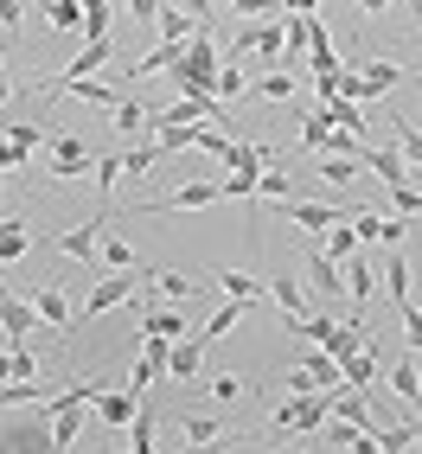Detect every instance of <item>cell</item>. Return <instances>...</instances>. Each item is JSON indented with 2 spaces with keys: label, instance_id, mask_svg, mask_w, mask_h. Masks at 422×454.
<instances>
[{
  "label": "cell",
  "instance_id": "28",
  "mask_svg": "<svg viewBox=\"0 0 422 454\" xmlns=\"http://www.w3.org/2000/svg\"><path fill=\"white\" fill-rule=\"evenodd\" d=\"M179 435H186L192 448H211V442L224 435V422L218 416H186V422H179Z\"/></svg>",
  "mask_w": 422,
  "mask_h": 454
},
{
  "label": "cell",
  "instance_id": "49",
  "mask_svg": "<svg viewBox=\"0 0 422 454\" xmlns=\"http://www.w3.org/2000/svg\"><path fill=\"white\" fill-rule=\"evenodd\" d=\"M179 7H186V13H192L199 26H211V0H179Z\"/></svg>",
  "mask_w": 422,
  "mask_h": 454
},
{
  "label": "cell",
  "instance_id": "46",
  "mask_svg": "<svg viewBox=\"0 0 422 454\" xmlns=\"http://www.w3.org/2000/svg\"><path fill=\"white\" fill-rule=\"evenodd\" d=\"M20 13H26L20 0H0V33H13V26H20Z\"/></svg>",
  "mask_w": 422,
  "mask_h": 454
},
{
  "label": "cell",
  "instance_id": "22",
  "mask_svg": "<svg viewBox=\"0 0 422 454\" xmlns=\"http://www.w3.org/2000/svg\"><path fill=\"white\" fill-rule=\"evenodd\" d=\"M192 33H205V26L186 13V7H173V0H167V7H160V39H173V45H186Z\"/></svg>",
  "mask_w": 422,
  "mask_h": 454
},
{
  "label": "cell",
  "instance_id": "32",
  "mask_svg": "<svg viewBox=\"0 0 422 454\" xmlns=\"http://www.w3.org/2000/svg\"><path fill=\"white\" fill-rule=\"evenodd\" d=\"M244 90H250V77H244V65H237V58H231V65L218 71V103H237V97H244Z\"/></svg>",
  "mask_w": 422,
  "mask_h": 454
},
{
  "label": "cell",
  "instance_id": "48",
  "mask_svg": "<svg viewBox=\"0 0 422 454\" xmlns=\"http://www.w3.org/2000/svg\"><path fill=\"white\" fill-rule=\"evenodd\" d=\"M231 7L244 13V20H256V13H269V7H276V0H231Z\"/></svg>",
  "mask_w": 422,
  "mask_h": 454
},
{
  "label": "cell",
  "instance_id": "4",
  "mask_svg": "<svg viewBox=\"0 0 422 454\" xmlns=\"http://www.w3.org/2000/svg\"><path fill=\"white\" fill-rule=\"evenodd\" d=\"M231 58H262V65H276V58H282V26H276V20H262V26L250 20L244 33H237Z\"/></svg>",
  "mask_w": 422,
  "mask_h": 454
},
{
  "label": "cell",
  "instance_id": "38",
  "mask_svg": "<svg viewBox=\"0 0 422 454\" xmlns=\"http://www.w3.org/2000/svg\"><path fill=\"white\" fill-rule=\"evenodd\" d=\"M90 173H97V186H103V199H109L115 179H122V154H97V167H90Z\"/></svg>",
  "mask_w": 422,
  "mask_h": 454
},
{
  "label": "cell",
  "instance_id": "29",
  "mask_svg": "<svg viewBox=\"0 0 422 454\" xmlns=\"http://www.w3.org/2000/svg\"><path fill=\"white\" fill-rule=\"evenodd\" d=\"M154 160H167V154H160V141H135V147H122V173H135V179L154 167Z\"/></svg>",
  "mask_w": 422,
  "mask_h": 454
},
{
  "label": "cell",
  "instance_id": "30",
  "mask_svg": "<svg viewBox=\"0 0 422 454\" xmlns=\"http://www.w3.org/2000/svg\"><path fill=\"white\" fill-rule=\"evenodd\" d=\"M109 115H115V129H122V135H141L147 129V103H135V97H122Z\"/></svg>",
  "mask_w": 422,
  "mask_h": 454
},
{
  "label": "cell",
  "instance_id": "23",
  "mask_svg": "<svg viewBox=\"0 0 422 454\" xmlns=\"http://www.w3.org/2000/svg\"><path fill=\"white\" fill-rule=\"evenodd\" d=\"M269 301H276L288 320H294V314H308V288H301L294 276H276V282H269Z\"/></svg>",
  "mask_w": 422,
  "mask_h": 454
},
{
  "label": "cell",
  "instance_id": "13",
  "mask_svg": "<svg viewBox=\"0 0 422 454\" xmlns=\"http://www.w3.org/2000/svg\"><path fill=\"white\" fill-rule=\"evenodd\" d=\"M244 308H250V301H231V294H224L218 308L205 314V326H199V340H205V346H211V340H224V333H231L237 320H244Z\"/></svg>",
  "mask_w": 422,
  "mask_h": 454
},
{
  "label": "cell",
  "instance_id": "43",
  "mask_svg": "<svg viewBox=\"0 0 422 454\" xmlns=\"http://www.w3.org/2000/svg\"><path fill=\"white\" fill-rule=\"evenodd\" d=\"M211 397H218V403H237V397H244V384H237L231 372H218V378H211Z\"/></svg>",
  "mask_w": 422,
  "mask_h": 454
},
{
  "label": "cell",
  "instance_id": "34",
  "mask_svg": "<svg viewBox=\"0 0 422 454\" xmlns=\"http://www.w3.org/2000/svg\"><path fill=\"white\" fill-rule=\"evenodd\" d=\"M256 199H294V186H288V173H276V167H262V173H256Z\"/></svg>",
  "mask_w": 422,
  "mask_h": 454
},
{
  "label": "cell",
  "instance_id": "16",
  "mask_svg": "<svg viewBox=\"0 0 422 454\" xmlns=\"http://www.w3.org/2000/svg\"><path fill=\"white\" fill-rule=\"evenodd\" d=\"M211 282H218V294H231V301H250V308H256V301L269 294V288H262L256 276H244V269H218Z\"/></svg>",
  "mask_w": 422,
  "mask_h": 454
},
{
  "label": "cell",
  "instance_id": "11",
  "mask_svg": "<svg viewBox=\"0 0 422 454\" xmlns=\"http://www.w3.org/2000/svg\"><path fill=\"white\" fill-rule=\"evenodd\" d=\"M358 167H365V173H378L384 186H403V173H410V160L397 154V147H365V154H358Z\"/></svg>",
  "mask_w": 422,
  "mask_h": 454
},
{
  "label": "cell",
  "instance_id": "27",
  "mask_svg": "<svg viewBox=\"0 0 422 454\" xmlns=\"http://www.w3.org/2000/svg\"><path fill=\"white\" fill-rule=\"evenodd\" d=\"M384 282H390V301L403 308V301H410V262L397 256V244H390V256H384Z\"/></svg>",
  "mask_w": 422,
  "mask_h": 454
},
{
  "label": "cell",
  "instance_id": "52",
  "mask_svg": "<svg viewBox=\"0 0 422 454\" xmlns=\"http://www.w3.org/2000/svg\"><path fill=\"white\" fill-rule=\"evenodd\" d=\"M0 71H7V45H0Z\"/></svg>",
  "mask_w": 422,
  "mask_h": 454
},
{
  "label": "cell",
  "instance_id": "40",
  "mask_svg": "<svg viewBox=\"0 0 422 454\" xmlns=\"http://www.w3.org/2000/svg\"><path fill=\"white\" fill-rule=\"evenodd\" d=\"M129 442H135L141 454H154V422H147L141 410H135V422H129Z\"/></svg>",
  "mask_w": 422,
  "mask_h": 454
},
{
  "label": "cell",
  "instance_id": "33",
  "mask_svg": "<svg viewBox=\"0 0 422 454\" xmlns=\"http://www.w3.org/2000/svg\"><path fill=\"white\" fill-rule=\"evenodd\" d=\"M320 250H326V256H340V262H346V256L358 250V231H352V224H333V231H326V237H320Z\"/></svg>",
  "mask_w": 422,
  "mask_h": 454
},
{
  "label": "cell",
  "instance_id": "1",
  "mask_svg": "<svg viewBox=\"0 0 422 454\" xmlns=\"http://www.w3.org/2000/svg\"><path fill=\"white\" fill-rule=\"evenodd\" d=\"M326 422V390H288V403L276 410V429H320Z\"/></svg>",
  "mask_w": 422,
  "mask_h": 454
},
{
  "label": "cell",
  "instance_id": "26",
  "mask_svg": "<svg viewBox=\"0 0 422 454\" xmlns=\"http://www.w3.org/2000/svg\"><path fill=\"white\" fill-rule=\"evenodd\" d=\"M390 129H397V154L422 173V129H416V122H403V115H390Z\"/></svg>",
  "mask_w": 422,
  "mask_h": 454
},
{
  "label": "cell",
  "instance_id": "20",
  "mask_svg": "<svg viewBox=\"0 0 422 454\" xmlns=\"http://www.w3.org/2000/svg\"><path fill=\"white\" fill-rule=\"evenodd\" d=\"M371 372H378V346H371V340L340 358V378H346V384H365V390H371Z\"/></svg>",
  "mask_w": 422,
  "mask_h": 454
},
{
  "label": "cell",
  "instance_id": "18",
  "mask_svg": "<svg viewBox=\"0 0 422 454\" xmlns=\"http://www.w3.org/2000/svg\"><path fill=\"white\" fill-rule=\"evenodd\" d=\"M141 340H186V320L173 308H147L141 314Z\"/></svg>",
  "mask_w": 422,
  "mask_h": 454
},
{
  "label": "cell",
  "instance_id": "19",
  "mask_svg": "<svg viewBox=\"0 0 422 454\" xmlns=\"http://www.w3.org/2000/svg\"><path fill=\"white\" fill-rule=\"evenodd\" d=\"M371 288H378L371 262H365V256H346V301H358V308H371Z\"/></svg>",
  "mask_w": 422,
  "mask_h": 454
},
{
  "label": "cell",
  "instance_id": "31",
  "mask_svg": "<svg viewBox=\"0 0 422 454\" xmlns=\"http://www.w3.org/2000/svg\"><path fill=\"white\" fill-rule=\"evenodd\" d=\"M39 7H45V20L58 33H65V26H83V0H39Z\"/></svg>",
  "mask_w": 422,
  "mask_h": 454
},
{
  "label": "cell",
  "instance_id": "6",
  "mask_svg": "<svg viewBox=\"0 0 422 454\" xmlns=\"http://www.w3.org/2000/svg\"><path fill=\"white\" fill-rule=\"evenodd\" d=\"M90 167H97V154H90L77 135H51V179H77Z\"/></svg>",
  "mask_w": 422,
  "mask_h": 454
},
{
  "label": "cell",
  "instance_id": "54",
  "mask_svg": "<svg viewBox=\"0 0 422 454\" xmlns=\"http://www.w3.org/2000/svg\"><path fill=\"white\" fill-rule=\"evenodd\" d=\"M410 7H416V0H410ZM416 20H422V7H416Z\"/></svg>",
  "mask_w": 422,
  "mask_h": 454
},
{
  "label": "cell",
  "instance_id": "5",
  "mask_svg": "<svg viewBox=\"0 0 422 454\" xmlns=\"http://www.w3.org/2000/svg\"><path fill=\"white\" fill-rule=\"evenodd\" d=\"M103 231H109V205H103L90 224H77V231H65V237H58V250H65V256H77V262H97V250H103Z\"/></svg>",
  "mask_w": 422,
  "mask_h": 454
},
{
  "label": "cell",
  "instance_id": "25",
  "mask_svg": "<svg viewBox=\"0 0 422 454\" xmlns=\"http://www.w3.org/2000/svg\"><path fill=\"white\" fill-rule=\"evenodd\" d=\"M199 205H218V186H211V179H199V186H179V192L167 199V211H199Z\"/></svg>",
  "mask_w": 422,
  "mask_h": 454
},
{
  "label": "cell",
  "instance_id": "36",
  "mask_svg": "<svg viewBox=\"0 0 422 454\" xmlns=\"http://www.w3.org/2000/svg\"><path fill=\"white\" fill-rule=\"evenodd\" d=\"M256 97H262V103H288V97H294V77H282V71H269V77L256 83Z\"/></svg>",
  "mask_w": 422,
  "mask_h": 454
},
{
  "label": "cell",
  "instance_id": "12",
  "mask_svg": "<svg viewBox=\"0 0 422 454\" xmlns=\"http://www.w3.org/2000/svg\"><path fill=\"white\" fill-rule=\"evenodd\" d=\"M109 51H115V39H90V45H83V51L71 58V65L58 71V83H77V77H90L97 65H109Z\"/></svg>",
  "mask_w": 422,
  "mask_h": 454
},
{
  "label": "cell",
  "instance_id": "41",
  "mask_svg": "<svg viewBox=\"0 0 422 454\" xmlns=\"http://www.w3.org/2000/svg\"><path fill=\"white\" fill-rule=\"evenodd\" d=\"M26 154H33V147H20V141H7V135H0V173L26 167Z\"/></svg>",
  "mask_w": 422,
  "mask_h": 454
},
{
  "label": "cell",
  "instance_id": "39",
  "mask_svg": "<svg viewBox=\"0 0 422 454\" xmlns=\"http://www.w3.org/2000/svg\"><path fill=\"white\" fill-rule=\"evenodd\" d=\"M390 211H397V218H416V211H422V192L410 186V179H403V186H390Z\"/></svg>",
  "mask_w": 422,
  "mask_h": 454
},
{
  "label": "cell",
  "instance_id": "10",
  "mask_svg": "<svg viewBox=\"0 0 422 454\" xmlns=\"http://www.w3.org/2000/svg\"><path fill=\"white\" fill-rule=\"evenodd\" d=\"M199 372H205V340H199V333H192V340H173V352H167V378L186 384V378H199Z\"/></svg>",
  "mask_w": 422,
  "mask_h": 454
},
{
  "label": "cell",
  "instance_id": "42",
  "mask_svg": "<svg viewBox=\"0 0 422 454\" xmlns=\"http://www.w3.org/2000/svg\"><path fill=\"white\" fill-rule=\"evenodd\" d=\"M97 262H109V269H129V262H135V250H129V244H115V237H109V244L97 250Z\"/></svg>",
  "mask_w": 422,
  "mask_h": 454
},
{
  "label": "cell",
  "instance_id": "24",
  "mask_svg": "<svg viewBox=\"0 0 422 454\" xmlns=\"http://www.w3.org/2000/svg\"><path fill=\"white\" fill-rule=\"evenodd\" d=\"M7 378H39V352H26V346H0V384H7Z\"/></svg>",
  "mask_w": 422,
  "mask_h": 454
},
{
  "label": "cell",
  "instance_id": "8",
  "mask_svg": "<svg viewBox=\"0 0 422 454\" xmlns=\"http://www.w3.org/2000/svg\"><path fill=\"white\" fill-rule=\"evenodd\" d=\"M390 390H397L403 416L416 422V416H422V372H416V352H410V358H397V365H390Z\"/></svg>",
  "mask_w": 422,
  "mask_h": 454
},
{
  "label": "cell",
  "instance_id": "51",
  "mask_svg": "<svg viewBox=\"0 0 422 454\" xmlns=\"http://www.w3.org/2000/svg\"><path fill=\"white\" fill-rule=\"evenodd\" d=\"M7 97H13V83H7V71H0V103H7Z\"/></svg>",
  "mask_w": 422,
  "mask_h": 454
},
{
  "label": "cell",
  "instance_id": "47",
  "mask_svg": "<svg viewBox=\"0 0 422 454\" xmlns=\"http://www.w3.org/2000/svg\"><path fill=\"white\" fill-rule=\"evenodd\" d=\"M160 7H167V0H129V13H135V20H160Z\"/></svg>",
  "mask_w": 422,
  "mask_h": 454
},
{
  "label": "cell",
  "instance_id": "3",
  "mask_svg": "<svg viewBox=\"0 0 422 454\" xmlns=\"http://www.w3.org/2000/svg\"><path fill=\"white\" fill-rule=\"evenodd\" d=\"M135 288H141V276H129V269H115L109 282H97V288H90V301H83L77 314H83V320H97V314H109V308H122V301H129ZM77 314H71V320H77Z\"/></svg>",
  "mask_w": 422,
  "mask_h": 454
},
{
  "label": "cell",
  "instance_id": "44",
  "mask_svg": "<svg viewBox=\"0 0 422 454\" xmlns=\"http://www.w3.org/2000/svg\"><path fill=\"white\" fill-rule=\"evenodd\" d=\"M397 314H403V326H410V346L422 352V308H416V301H403V308H397Z\"/></svg>",
  "mask_w": 422,
  "mask_h": 454
},
{
  "label": "cell",
  "instance_id": "53",
  "mask_svg": "<svg viewBox=\"0 0 422 454\" xmlns=\"http://www.w3.org/2000/svg\"><path fill=\"white\" fill-rule=\"evenodd\" d=\"M0 192H7V173H0Z\"/></svg>",
  "mask_w": 422,
  "mask_h": 454
},
{
  "label": "cell",
  "instance_id": "50",
  "mask_svg": "<svg viewBox=\"0 0 422 454\" xmlns=\"http://www.w3.org/2000/svg\"><path fill=\"white\" fill-rule=\"evenodd\" d=\"M358 7H365V13H384V7H390V0H358Z\"/></svg>",
  "mask_w": 422,
  "mask_h": 454
},
{
  "label": "cell",
  "instance_id": "7",
  "mask_svg": "<svg viewBox=\"0 0 422 454\" xmlns=\"http://www.w3.org/2000/svg\"><path fill=\"white\" fill-rule=\"evenodd\" d=\"M90 410H97V416L109 422V429H129V422H135V410H141V397H135V390H109V384H97Z\"/></svg>",
  "mask_w": 422,
  "mask_h": 454
},
{
  "label": "cell",
  "instance_id": "21",
  "mask_svg": "<svg viewBox=\"0 0 422 454\" xmlns=\"http://www.w3.org/2000/svg\"><path fill=\"white\" fill-rule=\"evenodd\" d=\"M33 314H39L45 326H71V308H65V288H58V282H45V288L33 294Z\"/></svg>",
  "mask_w": 422,
  "mask_h": 454
},
{
  "label": "cell",
  "instance_id": "9",
  "mask_svg": "<svg viewBox=\"0 0 422 454\" xmlns=\"http://www.w3.org/2000/svg\"><path fill=\"white\" fill-rule=\"evenodd\" d=\"M0 326H7V340H13V346H26V333L39 326L33 301H20V294H7V288H0Z\"/></svg>",
  "mask_w": 422,
  "mask_h": 454
},
{
  "label": "cell",
  "instance_id": "15",
  "mask_svg": "<svg viewBox=\"0 0 422 454\" xmlns=\"http://www.w3.org/2000/svg\"><path fill=\"white\" fill-rule=\"evenodd\" d=\"M397 65H390V58H371L365 71H358V83H365V103H378V97H390V90H397Z\"/></svg>",
  "mask_w": 422,
  "mask_h": 454
},
{
  "label": "cell",
  "instance_id": "17",
  "mask_svg": "<svg viewBox=\"0 0 422 454\" xmlns=\"http://www.w3.org/2000/svg\"><path fill=\"white\" fill-rule=\"evenodd\" d=\"M33 250V224L26 218H0V262H20Z\"/></svg>",
  "mask_w": 422,
  "mask_h": 454
},
{
  "label": "cell",
  "instance_id": "35",
  "mask_svg": "<svg viewBox=\"0 0 422 454\" xmlns=\"http://www.w3.org/2000/svg\"><path fill=\"white\" fill-rule=\"evenodd\" d=\"M314 167H320V179H333V186H346V179H358V173H365L358 160H333V154H320Z\"/></svg>",
  "mask_w": 422,
  "mask_h": 454
},
{
  "label": "cell",
  "instance_id": "45",
  "mask_svg": "<svg viewBox=\"0 0 422 454\" xmlns=\"http://www.w3.org/2000/svg\"><path fill=\"white\" fill-rule=\"evenodd\" d=\"M378 224H384V218H371V211H358V218H352V231H358V244H378Z\"/></svg>",
  "mask_w": 422,
  "mask_h": 454
},
{
  "label": "cell",
  "instance_id": "14",
  "mask_svg": "<svg viewBox=\"0 0 422 454\" xmlns=\"http://www.w3.org/2000/svg\"><path fill=\"white\" fill-rule=\"evenodd\" d=\"M141 288H147V294H167V301H199V294H205L199 282L173 276V269H154V276H141Z\"/></svg>",
  "mask_w": 422,
  "mask_h": 454
},
{
  "label": "cell",
  "instance_id": "37",
  "mask_svg": "<svg viewBox=\"0 0 422 454\" xmlns=\"http://www.w3.org/2000/svg\"><path fill=\"white\" fill-rule=\"evenodd\" d=\"M218 199H256V173H224L218 179Z\"/></svg>",
  "mask_w": 422,
  "mask_h": 454
},
{
  "label": "cell",
  "instance_id": "2",
  "mask_svg": "<svg viewBox=\"0 0 422 454\" xmlns=\"http://www.w3.org/2000/svg\"><path fill=\"white\" fill-rule=\"evenodd\" d=\"M308 294H320V301H346V269H340V256L320 250V237H314V250H308Z\"/></svg>",
  "mask_w": 422,
  "mask_h": 454
}]
</instances>
